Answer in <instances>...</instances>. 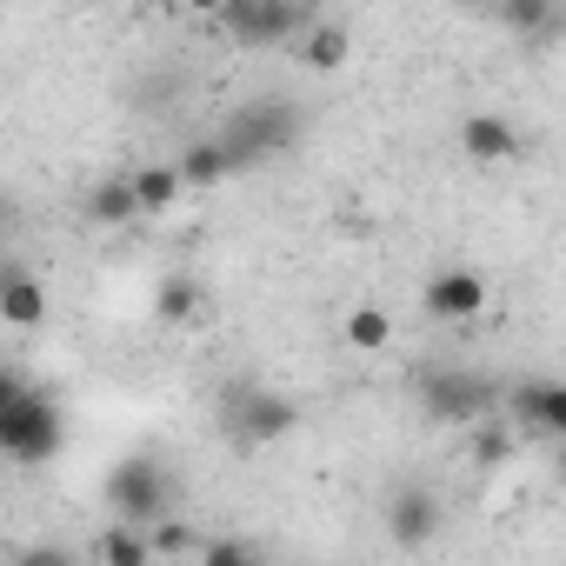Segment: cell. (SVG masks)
<instances>
[{
  "mask_svg": "<svg viewBox=\"0 0 566 566\" xmlns=\"http://www.w3.org/2000/svg\"><path fill=\"white\" fill-rule=\"evenodd\" d=\"M67 447V420L48 394L21 387L8 407H0V460H14V467H48L54 453Z\"/></svg>",
  "mask_w": 566,
  "mask_h": 566,
  "instance_id": "1",
  "label": "cell"
},
{
  "mask_svg": "<svg viewBox=\"0 0 566 566\" xmlns=\"http://www.w3.org/2000/svg\"><path fill=\"white\" fill-rule=\"evenodd\" d=\"M301 140V120H294V107L287 101H247L233 120H227V134H220V154L233 160V167H260V160H273V154H287Z\"/></svg>",
  "mask_w": 566,
  "mask_h": 566,
  "instance_id": "2",
  "label": "cell"
},
{
  "mask_svg": "<svg viewBox=\"0 0 566 566\" xmlns=\"http://www.w3.org/2000/svg\"><path fill=\"white\" fill-rule=\"evenodd\" d=\"M220 407H227V433H233L240 447H273V440H287V433L301 427V407H294L287 394L260 387V380H233Z\"/></svg>",
  "mask_w": 566,
  "mask_h": 566,
  "instance_id": "3",
  "label": "cell"
},
{
  "mask_svg": "<svg viewBox=\"0 0 566 566\" xmlns=\"http://www.w3.org/2000/svg\"><path fill=\"white\" fill-rule=\"evenodd\" d=\"M107 506H114L120 526H140V533L160 526V520H167V467L147 460V453L114 460V467H107Z\"/></svg>",
  "mask_w": 566,
  "mask_h": 566,
  "instance_id": "4",
  "label": "cell"
},
{
  "mask_svg": "<svg viewBox=\"0 0 566 566\" xmlns=\"http://www.w3.org/2000/svg\"><path fill=\"white\" fill-rule=\"evenodd\" d=\"M413 387H420V407H427L440 427H480L486 407H493V387H486L480 374H467V367H427Z\"/></svg>",
  "mask_w": 566,
  "mask_h": 566,
  "instance_id": "5",
  "label": "cell"
},
{
  "mask_svg": "<svg viewBox=\"0 0 566 566\" xmlns=\"http://www.w3.org/2000/svg\"><path fill=\"white\" fill-rule=\"evenodd\" d=\"M314 14L294 8V0H227L220 8V28L240 41V48H273V41H301Z\"/></svg>",
  "mask_w": 566,
  "mask_h": 566,
  "instance_id": "6",
  "label": "cell"
},
{
  "mask_svg": "<svg viewBox=\"0 0 566 566\" xmlns=\"http://www.w3.org/2000/svg\"><path fill=\"white\" fill-rule=\"evenodd\" d=\"M513 427L506 433H526V440H559L566 433V387L559 380H520L513 400H506Z\"/></svg>",
  "mask_w": 566,
  "mask_h": 566,
  "instance_id": "7",
  "label": "cell"
},
{
  "mask_svg": "<svg viewBox=\"0 0 566 566\" xmlns=\"http://www.w3.org/2000/svg\"><path fill=\"white\" fill-rule=\"evenodd\" d=\"M427 314L433 321H447V327H460V321H480L486 314V280L473 273V266H440L433 280H427Z\"/></svg>",
  "mask_w": 566,
  "mask_h": 566,
  "instance_id": "8",
  "label": "cell"
},
{
  "mask_svg": "<svg viewBox=\"0 0 566 566\" xmlns=\"http://www.w3.org/2000/svg\"><path fill=\"white\" fill-rule=\"evenodd\" d=\"M460 154L480 160V167H506V160L526 154V134L513 120H500V114H467L460 120Z\"/></svg>",
  "mask_w": 566,
  "mask_h": 566,
  "instance_id": "9",
  "label": "cell"
},
{
  "mask_svg": "<svg viewBox=\"0 0 566 566\" xmlns=\"http://www.w3.org/2000/svg\"><path fill=\"white\" fill-rule=\"evenodd\" d=\"M387 533H394L400 546H433V533H440V500H433L420 480L394 486V500H387Z\"/></svg>",
  "mask_w": 566,
  "mask_h": 566,
  "instance_id": "10",
  "label": "cell"
},
{
  "mask_svg": "<svg viewBox=\"0 0 566 566\" xmlns=\"http://www.w3.org/2000/svg\"><path fill=\"white\" fill-rule=\"evenodd\" d=\"M0 321L21 327V334H34V327L48 321V287H41L34 273H21V266L0 273Z\"/></svg>",
  "mask_w": 566,
  "mask_h": 566,
  "instance_id": "11",
  "label": "cell"
},
{
  "mask_svg": "<svg viewBox=\"0 0 566 566\" xmlns=\"http://www.w3.org/2000/svg\"><path fill=\"white\" fill-rule=\"evenodd\" d=\"M347 54H354V34L340 28V21H307L301 28V67H314V74H334V67H347Z\"/></svg>",
  "mask_w": 566,
  "mask_h": 566,
  "instance_id": "12",
  "label": "cell"
},
{
  "mask_svg": "<svg viewBox=\"0 0 566 566\" xmlns=\"http://www.w3.org/2000/svg\"><path fill=\"white\" fill-rule=\"evenodd\" d=\"M200 314H207V294L193 287V273H167L154 287V321L160 327H200Z\"/></svg>",
  "mask_w": 566,
  "mask_h": 566,
  "instance_id": "13",
  "label": "cell"
},
{
  "mask_svg": "<svg viewBox=\"0 0 566 566\" xmlns=\"http://www.w3.org/2000/svg\"><path fill=\"white\" fill-rule=\"evenodd\" d=\"M94 566H154V546H147V533L140 526H107V533H94Z\"/></svg>",
  "mask_w": 566,
  "mask_h": 566,
  "instance_id": "14",
  "label": "cell"
},
{
  "mask_svg": "<svg viewBox=\"0 0 566 566\" xmlns=\"http://www.w3.org/2000/svg\"><path fill=\"white\" fill-rule=\"evenodd\" d=\"M174 174H180V187H213V180H227V174H233V160L220 154V140H193V147L180 154V167H174Z\"/></svg>",
  "mask_w": 566,
  "mask_h": 566,
  "instance_id": "15",
  "label": "cell"
},
{
  "mask_svg": "<svg viewBox=\"0 0 566 566\" xmlns=\"http://www.w3.org/2000/svg\"><path fill=\"white\" fill-rule=\"evenodd\" d=\"M347 347L354 354H387L394 347V314L387 307H354L347 314Z\"/></svg>",
  "mask_w": 566,
  "mask_h": 566,
  "instance_id": "16",
  "label": "cell"
},
{
  "mask_svg": "<svg viewBox=\"0 0 566 566\" xmlns=\"http://www.w3.org/2000/svg\"><path fill=\"white\" fill-rule=\"evenodd\" d=\"M127 187H134V207H140V213H167V207L180 200V174H174V167H140Z\"/></svg>",
  "mask_w": 566,
  "mask_h": 566,
  "instance_id": "17",
  "label": "cell"
},
{
  "mask_svg": "<svg viewBox=\"0 0 566 566\" xmlns=\"http://www.w3.org/2000/svg\"><path fill=\"white\" fill-rule=\"evenodd\" d=\"M134 213H140V207H134V187H127V180H101V187L87 193V220H94V227H127Z\"/></svg>",
  "mask_w": 566,
  "mask_h": 566,
  "instance_id": "18",
  "label": "cell"
},
{
  "mask_svg": "<svg viewBox=\"0 0 566 566\" xmlns=\"http://www.w3.org/2000/svg\"><path fill=\"white\" fill-rule=\"evenodd\" d=\"M200 566H260L247 539H200Z\"/></svg>",
  "mask_w": 566,
  "mask_h": 566,
  "instance_id": "19",
  "label": "cell"
},
{
  "mask_svg": "<svg viewBox=\"0 0 566 566\" xmlns=\"http://www.w3.org/2000/svg\"><path fill=\"white\" fill-rule=\"evenodd\" d=\"M147 546H154V553H200L193 526H180V520H160V526H147Z\"/></svg>",
  "mask_w": 566,
  "mask_h": 566,
  "instance_id": "20",
  "label": "cell"
},
{
  "mask_svg": "<svg viewBox=\"0 0 566 566\" xmlns=\"http://www.w3.org/2000/svg\"><path fill=\"white\" fill-rule=\"evenodd\" d=\"M473 453H480V467H500V460L513 453V433H480V440H473Z\"/></svg>",
  "mask_w": 566,
  "mask_h": 566,
  "instance_id": "21",
  "label": "cell"
},
{
  "mask_svg": "<svg viewBox=\"0 0 566 566\" xmlns=\"http://www.w3.org/2000/svg\"><path fill=\"white\" fill-rule=\"evenodd\" d=\"M14 566H81V559H74L67 546H28V553H21Z\"/></svg>",
  "mask_w": 566,
  "mask_h": 566,
  "instance_id": "22",
  "label": "cell"
},
{
  "mask_svg": "<svg viewBox=\"0 0 566 566\" xmlns=\"http://www.w3.org/2000/svg\"><path fill=\"white\" fill-rule=\"evenodd\" d=\"M506 21H513V28H539V21H546V8H539V0H520Z\"/></svg>",
  "mask_w": 566,
  "mask_h": 566,
  "instance_id": "23",
  "label": "cell"
},
{
  "mask_svg": "<svg viewBox=\"0 0 566 566\" xmlns=\"http://www.w3.org/2000/svg\"><path fill=\"white\" fill-rule=\"evenodd\" d=\"M14 394H21V380H14V367H0V407H8Z\"/></svg>",
  "mask_w": 566,
  "mask_h": 566,
  "instance_id": "24",
  "label": "cell"
}]
</instances>
